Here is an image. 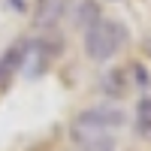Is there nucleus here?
I'll return each instance as SVG.
<instances>
[{"label": "nucleus", "mask_w": 151, "mask_h": 151, "mask_svg": "<svg viewBox=\"0 0 151 151\" xmlns=\"http://www.w3.org/2000/svg\"><path fill=\"white\" fill-rule=\"evenodd\" d=\"M127 127V112L121 106H88L70 121V139L76 148H94L112 142V133Z\"/></svg>", "instance_id": "1"}, {"label": "nucleus", "mask_w": 151, "mask_h": 151, "mask_svg": "<svg viewBox=\"0 0 151 151\" xmlns=\"http://www.w3.org/2000/svg\"><path fill=\"white\" fill-rule=\"evenodd\" d=\"M130 33L124 27L121 21L115 18H97L91 27L85 30V55L97 60V64H103V60L115 58L124 45H127Z\"/></svg>", "instance_id": "2"}, {"label": "nucleus", "mask_w": 151, "mask_h": 151, "mask_svg": "<svg viewBox=\"0 0 151 151\" xmlns=\"http://www.w3.org/2000/svg\"><path fill=\"white\" fill-rule=\"evenodd\" d=\"M60 52V40L42 36V40H24V58H21V76L24 79H40L52 67V60Z\"/></svg>", "instance_id": "3"}, {"label": "nucleus", "mask_w": 151, "mask_h": 151, "mask_svg": "<svg viewBox=\"0 0 151 151\" xmlns=\"http://www.w3.org/2000/svg\"><path fill=\"white\" fill-rule=\"evenodd\" d=\"M70 12V0H36L33 3V27L55 30Z\"/></svg>", "instance_id": "4"}, {"label": "nucleus", "mask_w": 151, "mask_h": 151, "mask_svg": "<svg viewBox=\"0 0 151 151\" xmlns=\"http://www.w3.org/2000/svg\"><path fill=\"white\" fill-rule=\"evenodd\" d=\"M21 58H24V40H15L0 55V91H6L12 79L21 73Z\"/></svg>", "instance_id": "5"}, {"label": "nucleus", "mask_w": 151, "mask_h": 151, "mask_svg": "<svg viewBox=\"0 0 151 151\" xmlns=\"http://www.w3.org/2000/svg\"><path fill=\"white\" fill-rule=\"evenodd\" d=\"M127 88H130V79H127V73H124V70H106L103 79H100V91H103L106 97L121 100L124 94H127Z\"/></svg>", "instance_id": "6"}, {"label": "nucleus", "mask_w": 151, "mask_h": 151, "mask_svg": "<svg viewBox=\"0 0 151 151\" xmlns=\"http://www.w3.org/2000/svg\"><path fill=\"white\" fill-rule=\"evenodd\" d=\"M97 18H103V15H100V3H97V0H79V3H76V12H73V24H76V27L88 30Z\"/></svg>", "instance_id": "7"}, {"label": "nucleus", "mask_w": 151, "mask_h": 151, "mask_svg": "<svg viewBox=\"0 0 151 151\" xmlns=\"http://www.w3.org/2000/svg\"><path fill=\"white\" fill-rule=\"evenodd\" d=\"M136 133L142 136V139H151V97L142 94L139 103H136V121H133Z\"/></svg>", "instance_id": "8"}, {"label": "nucleus", "mask_w": 151, "mask_h": 151, "mask_svg": "<svg viewBox=\"0 0 151 151\" xmlns=\"http://www.w3.org/2000/svg\"><path fill=\"white\" fill-rule=\"evenodd\" d=\"M133 79H136V85H142V88H148V73H145V67H133Z\"/></svg>", "instance_id": "9"}, {"label": "nucleus", "mask_w": 151, "mask_h": 151, "mask_svg": "<svg viewBox=\"0 0 151 151\" xmlns=\"http://www.w3.org/2000/svg\"><path fill=\"white\" fill-rule=\"evenodd\" d=\"M76 151H115V148H112V142H106V145H94V148H76Z\"/></svg>", "instance_id": "10"}, {"label": "nucleus", "mask_w": 151, "mask_h": 151, "mask_svg": "<svg viewBox=\"0 0 151 151\" xmlns=\"http://www.w3.org/2000/svg\"><path fill=\"white\" fill-rule=\"evenodd\" d=\"M9 6H12V9H18V12L27 9V6H24V0H9Z\"/></svg>", "instance_id": "11"}]
</instances>
